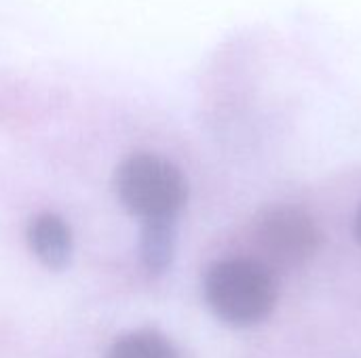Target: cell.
I'll return each mask as SVG.
<instances>
[{
	"label": "cell",
	"mask_w": 361,
	"mask_h": 358,
	"mask_svg": "<svg viewBox=\"0 0 361 358\" xmlns=\"http://www.w3.org/2000/svg\"><path fill=\"white\" fill-rule=\"evenodd\" d=\"M212 312L233 327L262 323L277 304L275 272L256 257H226L216 262L203 281Z\"/></svg>",
	"instance_id": "cell-1"
},
{
	"label": "cell",
	"mask_w": 361,
	"mask_h": 358,
	"mask_svg": "<svg viewBox=\"0 0 361 358\" xmlns=\"http://www.w3.org/2000/svg\"><path fill=\"white\" fill-rule=\"evenodd\" d=\"M114 192L135 217H176L188 200L184 173L157 154H133L114 173Z\"/></svg>",
	"instance_id": "cell-2"
},
{
	"label": "cell",
	"mask_w": 361,
	"mask_h": 358,
	"mask_svg": "<svg viewBox=\"0 0 361 358\" xmlns=\"http://www.w3.org/2000/svg\"><path fill=\"white\" fill-rule=\"evenodd\" d=\"M322 243L319 228L311 215L296 207H271L254 224V245L264 266L292 270L315 257Z\"/></svg>",
	"instance_id": "cell-3"
},
{
	"label": "cell",
	"mask_w": 361,
	"mask_h": 358,
	"mask_svg": "<svg viewBox=\"0 0 361 358\" xmlns=\"http://www.w3.org/2000/svg\"><path fill=\"white\" fill-rule=\"evenodd\" d=\"M27 245L49 270H63L72 260L70 226L55 213H40L27 224Z\"/></svg>",
	"instance_id": "cell-4"
},
{
	"label": "cell",
	"mask_w": 361,
	"mask_h": 358,
	"mask_svg": "<svg viewBox=\"0 0 361 358\" xmlns=\"http://www.w3.org/2000/svg\"><path fill=\"white\" fill-rule=\"evenodd\" d=\"M176 253V217H157L142 222L140 260L148 274L161 276L169 270Z\"/></svg>",
	"instance_id": "cell-5"
},
{
	"label": "cell",
	"mask_w": 361,
	"mask_h": 358,
	"mask_svg": "<svg viewBox=\"0 0 361 358\" xmlns=\"http://www.w3.org/2000/svg\"><path fill=\"white\" fill-rule=\"evenodd\" d=\"M106 358H178L173 344L157 331H133L118 338Z\"/></svg>",
	"instance_id": "cell-6"
},
{
	"label": "cell",
	"mask_w": 361,
	"mask_h": 358,
	"mask_svg": "<svg viewBox=\"0 0 361 358\" xmlns=\"http://www.w3.org/2000/svg\"><path fill=\"white\" fill-rule=\"evenodd\" d=\"M355 236H357V243L361 245V207L357 209V215H355Z\"/></svg>",
	"instance_id": "cell-7"
}]
</instances>
